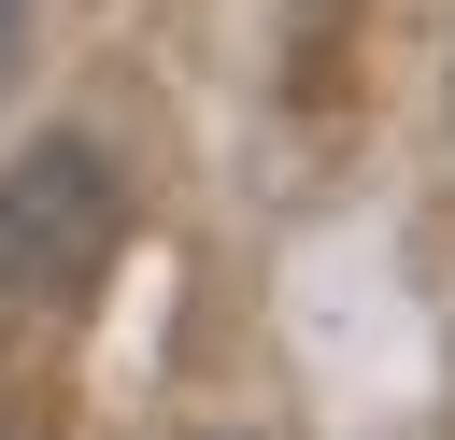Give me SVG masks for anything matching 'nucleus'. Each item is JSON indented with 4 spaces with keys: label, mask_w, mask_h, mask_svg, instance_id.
<instances>
[{
    "label": "nucleus",
    "mask_w": 455,
    "mask_h": 440,
    "mask_svg": "<svg viewBox=\"0 0 455 440\" xmlns=\"http://www.w3.org/2000/svg\"><path fill=\"white\" fill-rule=\"evenodd\" d=\"M14 14H28V0H0V43H14Z\"/></svg>",
    "instance_id": "obj_2"
},
{
    "label": "nucleus",
    "mask_w": 455,
    "mask_h": 440,
    "mask_svg": "<svg viewBox=\"0 0 455 440\" xmlns=\"http://www.w3.org/2000/svg\"><path fill=\"white\" fill-rule=\"evenodd\" d=\"M114 270V170L100 142H28L0 170V369L28 383Z\"/></svg>",
    "instance_id": "obj_1"
}]
</instances>
